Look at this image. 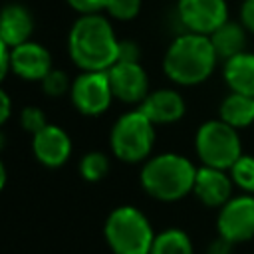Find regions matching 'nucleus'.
Returning a JSON list of instances; mask_svg holds the SVG:
<instances>
[{
  "label": "nucleus",
  "mask_w": 254,
  "mask_h": 254,
  "mask_svg": "<svg viewBox=\"0 0 254 254\" xmlns=\"http://www.w3.org/2000/svg\"><path fill=\"white\" fill-rule=\"evenodd\" d=\"M119 42L101 14L79 16L67 36V52L81 71H107L119 60Z\"/></svg>",
  "instance_id": "nucleus-1"
},
{
  "label": "nucleus",
  "mask_w": 254,
  "mask_h": 254,
  "mask_svg": "<svg viewBox=\"0 0 254 254\" xmlns=\"http://www.w3.org/2000/svg\"><path fill=\"white\" fill-rule=\"evenodd\" d=\"M216 62L218 56L208 36L185 32L167 48L163 69L165 75L179 85H198L212 75Z\"/></svg>",
  "instance_id": "nucleus-2"
},
{
  "label": "nucleus",
  "mask_w": 254,
  "mask_h": 254,
  "mask_svg": "<svg viewBox=\"0 0 254 254\" xmlns=\"http://www.w3.org/2000/svg\"><path fill=\"white\" fill-rule=\"evenodd\" d=\"M196 167L179 153H161L149 157L141 169L143 190L163 202H175L192 192Z\"/></svg>",
  "instance_id": "nucleus-3"
},
{
  "label": "nucleus",
  "mask_w": 254,
  "mask_h": 254,
  "mask_svg": "<svg viewBox=\"0 0 254 254\" xmlns=\"http://www.w3.org/2000/svg\"><path fill=\"white\" fill-rule=\"evenodd\" d=\"M103 236L113 254H149L157 234L137 206L123 204L105 218Z\"/></svg>",
  "instance_id": "nucleus-4"
},
{
  "label": "nucleus",
  "mask_w": 254,
  "mask_h": 254,
  "mask_svg": "<svg viewBox=\"0 0 254 254\" xmlns=\"http://www.w3.org/2000/svg\"><path fill=\"white\" fill-rule=\"evenodd\" d=\"M113 155L123 163L147 161L155 145V123L139 109L123 113L109 135Z\"/></svg>",
  "instance_id": "nucleus-5"
},
{
  "label": "nucleus",
  "mask_w": 254,
  "mask_h": 254,
  "mask_svg": "<svg viewBox=\"0 0 254 254\" xmlns=\"http://www.w3.org/2000/svg\"><path fill=\"white\" fill-rule=\"evenodd\" d=\"M194 149L202 165L222 171H230V167L242 157L238 129L230 127L222 119H210L198 127Z\"/></svg>",
  "instance_id": "nucleus-6"
},
{
  "label": "nucleus",
  "mask_w": 254,
  "mask_h": 254,
  "mask_svg": "<svg viewBox=\"0 0 254 254\" xmlns=\"http://www.w3.org/2000/svg\"><path fill=\"white\" fill-rule=\"evenodd\" d=\"M69 97L73 107L83 115L95 117L105 113L113 99L107 71H81L71 81Z\"/></svg>",
  "instance_id": "nucleus-7"
},
{
  "label": "nucleus",
  "mask_w": 254,
  "mask_h": 254,
  "mask_svg": "<svg viewBox=\"0 0 254 254\" xmlns=\"http://www.w3.org/2000/svg\"><path fill=\"white\" fill-rule=\"evenodd\" d=\"M218 236L232 244L254 238V194H238L218 208L216 216Z\"/></svg>",
  "instance_id": "nucleus-8"
},
{
  "label": "nucleus",
  "mask_w": 254,
  "mask_h": 254,
  "mask_svg": "<svg viewBox=\"0 0 254 254\" xmlns=\"http://www.w3.org/2000/svg\"><path fill=\"white\" fill-rule=\"evenodd\" d=\"M177 14L189 32L210 36L216 28L228 22L226 0H179Z\"/></svg>",
  "instance_id": "nucleus-9"
},
{
  "label": "nucleus",
  "mask_w": 254,
  "mask_h": 254,
  "mask_svg": "<svg viewBox=\"0 0 254 254\" xmlns=\"http://www.w3.org/2000/svg\"><path fill=\"white\" fill-rule=\"evenodd\" d=\"M113 97L123 103H141L149 95L147 71L139 62H117L107 69Z\"/></svg>",
  "instance_id": "nucleus-10"
},
{
  "label": "nucleus",
  "mask_w": 254,
  "mask_h": 254,
  "mask_svg": "<svg viewBox=\"0 0 254 254\" xmlns=\"http://www.w3.org/2000/svg\"><path fill=\"white\" fill-rule=\"evenodd\" d=\"M32 151L38 163L48 169H58L71 155V139L62 127L48 123L42 131L32 135Z\"/></svg>",
  "instance_id": "nucleus-11"
},
{
  "label": "nucleus",
  "mask_w": 254,
  "mask_h": 254,
  "mask_svg": "<svg viewBox=\"0 0 254 254\" xmlns=\"http://www.w3.org/2000/svg\"><path fill=\"white\" fill-rule=\"evenodd\" d=\"M232 187H234V183H232L230 173L202 165L196 171L192 192L202 204L220 208L226 200L232 198Z\"/></svg>",
  "instance_id": "nucleus-12"
},
{
  "label": "nucleus",
  "mask_w": 254,
  "mask_h": 254,
  "mask_svg": "<svg viewBox=\"0 0 254 254\" xmlns=\"http://www.w3.org/2000/svg\"><path fill=\"white\" fill-rule=\"evenodd\" d=\"M50 52L36 42H24L12 48V71L28 81H42L52 71Z\"/></svg>",
  "instance_id": "nucleus-13"
},
{
  "label": "nucleus",
  "mask_w": 254,
  "mask_h": 254,
  "mask_svg": "<svg viewBox=\"0 0 254 254\" xmlns=\"http://www.w3.org/2000/svg\"><path fill=\"white\" fill-rule=\"evenodd\" d=\"M139 111L155 125L175 123L185 115V99L175 89H157L139 103Z\"/></svg>",
  "instance_id": "nucleus-14"
},
{
  "label": "nucleus",
  "mask_w": 254,
  "mask_h": 254,
  "mask_svg": "<svg viewBox=\"0 0 254 254\" xmlns=\"http://www.w3.org/2000/svg\"><path fill=\"white\" fill-rule=\"evenodd\" d=\"M34 30V18L30 10L22 4H6L0 18V42L16 48L24 42H30Z\"/></svg>",
  "instance_id": "nucleus-15"
},
{
  "label": "nucleus",
  "mask_w": 254,
  "mask_h": 254,
  "mask_svg": "<svg viewBox=\"0 0 254 254\" xmlns=\"http://www.w3.org/2000/svg\"><path fill=\"white\" fill-rule=\"evenodd\" d=\"M222 75L230 91L254 97V54L242 52L226 60Z\"/></svg>",
  "instance_id": "nucleus-16"
},
{
  "label": "nucleus",
  "mask_w": 254,
  "mask_h": 254,
  "mask_svg": "<svg viewBox=\"0 0 254 254\" xmlns=\"http://www.w3.org/2000/svg\"><path fill=\"white\" fill-rule=\"evenodd\" d=\"M210 42L216 50V56L218 60H230L238 54L244 52L246 48V30L242 24H236V22H224L220 28H216L210 36Z\"/></svg>",
  "instance_id": "nucleus-17"
},
{
  "label": "nucleus",
  "mask_w": 254,
  "mask_h": 254,
  "mask_svg": "<svg viewBox=\"0 0 254 254\" xmlns=\"http://www.w3.org/2000/svg\"><path fill=\"white\" fill-rule=\"evenodd\" d=\"M234 129L248 127L254 121V97L230 91L220 103V117Z\"/></svg>",
  "instance_id": "nucleus-18"
},
{
  "label": "nucleus",
  "mask_w": 254,
  "mask_h": 254,
  "mask_svg": "<svg viewBox=\"0 0 254 254\" xmlns=\"http://www.w3.org/2000/svg\"><path fill=\"white\" fill-rule=\"evenodd\" d=\"M149 254H194L189 234L181 228H165L155 236Z\"/></svg>",
  "instance_id": "nucleus-19"
},
{
  "label": "nucleus",
  "mask_w": 254,
  "mask_h": 254,
  "mask_svg": "<svg viewBox=\"0 0 254 254\" xmlns=\"http://www.w3.org/2000/svg\"><path fill=\"white\" fill-rule=\"evenodd\" d=\"M79 173L85 181L97 183L107 177L109 173V157L101 151H89L79 161Z\"/></svg>",
  "instance_id": "nucleus-20"
},
{
  "label": "nucleus",
  "mask_w": 254,
  "mask_h": 254,
  "mask_svg": "<svg viewBox=\"0 0 254 254\" xmlns=\"http://www.w3.org/2000/svg\"><path fill=\"white\" fill-rule=\"evenodd\" d=\"M230 177L234 187L242 189L246 194H254V157L252 155H242L232 167H230Z\"/></svg>",
  "instance_id": "nucleus-21"
},
{
  "label": "nucleus",
  "mask_w": 254,
  "mask_h": 254,
  "mask_svg": "<svg viewBox=\"0 0 254 254\" xmlns=\"http://www.w3.org/2000/svg\"><path fill=\"white\" fill-rule=\"evenodd\" d=\"M141 10V0H107L105 12L113 20H133Z\"/></svg>",
  "instance_id": "nucleus-22"
},
{
  "label": "nucleus",
  "mask_w": 254,
  "mask_h": 254,
  "mask_svg": "<svg viewBox=\"0 0 254 254\" xmlns=\"http://www.w3.org/2000/svg\"><path fill=\"white\" fill-rule=\"evenodd\" d=\"M40 83H42V89L50 97H60V95H64L65 91L71 89V81L67 79L65 71H62V69H52Z\"/></svg>",
  "instance_id": "nucleus-23"
},
{
  "label": "nucleus",
  "mask_w": 254,
  "mask_h": 254,
  "mask_svg": "<svg viewBox=\"0 0 254 254\" xmlns=\"http://www.w3.org/2000/svg\"><path fill=\"white\" fill-rule=\"evenodd\" d=\"M20 123H22V129L36 135L38 131H42L46 125H48V119H46V113L36 107V105H28L22 109L20 113Z\"/></svg>",
  "instance_id": "nucleus-24"
},
{
  "label": "nucleus",
  "mask_w": 254,
  "mask_h": 254,
  "mask_svg": "<svg viewBox=\"0 0 254 254\" xmlns=\"http://www.w3.org/2000/svg\"><path fill=\"white\" fill-rule=\"evenodd\" d=\"M75 12H79L81 16L85 14H99L105 10V2L107 0H65Z\"/></svg>",
  "instance_id": "nucleus-25"
},
{
  "label": "nucleus",
  "mask_w": 254,
  "mask_h": 254,
  "mask_svg": "<svg viewBox=\"0 0 254 254\" xmlns=\"http://www.w3.org/2000/svg\"><path fill=\"white\" fill-rule=\"evenodd\" d=\"M117 62H139V46L131 40H121Z\"/></svg>",
  "instance_id": "nucleus-26"
},
{
  "label": "nucleus",
  "mask_w": 254,
  "mask_h": 254,
  "mask_svg": "<svg viewBox=\"0 0 254 254\" xmlns=\"http://www.w3.org/2000/svg\"><path fill=\"white\" fill-rule=\"evenodd\" d=\"M240 24L246 32L254 34V0H244L240 6Z\"/></svg>",
  "instance_id": "nucleus-27"
},
{
  "label": "nucleus",
  "mask_w": 254,
  "mask_h": 254,
  "mask_svg": "<svg viewBox=\"0 0 254 254\" xmlns=\"http://www.w3.org/2000/svg\"><path fill=\"white\" fill-rule=\"evenodd\" d=\"M12 71V48L0 42V77L4 79Z\"/></svg>",
  "instance_id": "nucleus-28"
},
{
  "label": "nucleus",
  "mask_w": 254,
  "mask_h": 254,
  "mask_svg": "<svg viewBox=\"0 0 254 254\" xmlns=\"http://www.w3.org/2000/svg\"><path fill=\"white\" fill-rule=\"evenodd\" d=\"M232 242H228V240H224L222 236H218L212 244H210V248H208V254H232Z\"/></svg>",
  "instance_id": "nucleus-29"
},
{
  "label": "nucleus",
  "mask_w": 254,
  "mask_h": 254,
  "mask_svg": "<svg viewBox=\"0 0 254 254\" xmlns=\"http://www.w3.org/2000/svg\"><path fill=\"white\" fill-rule=\"evenodd\" d=\"M0 101H2V107H0V123H6L8 121V117H10V97H8V93L6 91H0Z\"/></svg>",
  "instance_id": "nucleus-30"
}]
</instances>
